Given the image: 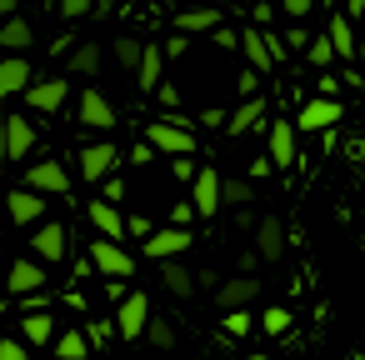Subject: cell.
<instances>
[{
	"label": "cell",
	"mask_w": 365,
	"mask_h": 360,
	"mask_svg": "<svg viewBox=\"0 0 365 360\" xmlns=\"http://www.w3.org/2000/svg\"><path fill=\"white\" fill-rule=\"evenodd\" d=\"M145 145L150 150H165V155H195V135L185 125H175V120H155L145 130Z\"/></svg>",
	"instance_id": "obj_1"
},
{
	"label": "cell",
	"mask_w": 365,
	"mask_h": 360,
	"mask_svg": "<svg viewBox=\"0 0 365 360\" xmlns=\"http://www.w3.org/2000/svg\"><path fill=\"white\" fill-rule=\"evenodd\" d=\"M91 265H96L101 275H110V280H130V275H135V260L120 250V240H106V235L91 245Z\"/></svg>",
	"instance_id": "obj_2"
},
{
	"label": "cell",
	"mask_w": 365,
	"mask_h": 360,
	"mask_svg": "<svg viewBox=\"0 0 365 360\" xmlns=\"http://www.w3.org/2000/svg\"><path fill=\"white\" fill-rule=\"evenodd\" d=\"M36 145V125L26 115H6V125H0V155L6 160H26Z\"/></svg>",
	"instance_id": "obj_3"
},
{
	"label": "cell",
	"mask_w": 365,
	"mask_h": 360,
	"mask_svg": "<svg viewBox=\"0 0 365 360\" xmlns=\"http://www.w3.org/2000/svg\"><path fill=\"white\" fill-rule=\"evenodd\" d=\"M26 190H36V195H71V170L61 160H41V165H31Z\"/></svg>",
	"instance_id": "obj_4"
},
{
	"label": "cell",
	"mask_w": 365,
	"mask_h": 360,
	"mask_svg": "<svg viewBox=\"0 0 365 360\" xmlns=\"http://www.w3.org/2000/svg\"><path fill=\"white\" fill-rule=\"evenodd\" d=\"M145 320H150V295H145V290H130V295L120 300V315H115V330H120V340H140Z\"/></svg>",
	"instance_id": "obj_5"
},
{
	"label": "cell",
	"mask_w": 365,
	"mask_h": 360,
	"mask_svg": "<svg viewBox=\"0 0 365 360\" xmlns=\"http://www.w3.org/2000/svg\"><path fill=\"white\" fill-rule=\"evenodd\" d=\"M190 210H200V215L220 210V170L215 165H205V170L190 175Z\"/></svg>",
	"instance_id": "obj_6"
},
{
	"label": "cell",
	"mask_w": 365,
	"mask_h": 360,
	"mask_svg": "<svg viewBox=\"0 0 365 360\" xmlns=\"http://www.w3.org/2000/svg\"><path fill=\"white\" fill-rule=\"evenodd\" d=\"M31 250H36V260H41V265H61V260H66V225H61V220L36 225Z\"/></svg>",
	"instance_id": "obj_7"
},
{
	"label": "cell",
	"mask_w": 365,
	"mask_h": 360,
	"mask_svg": "<svg viewBox=\"0 0 365 360\" xmlns=\"http://www.w3.org/2000/svg\"><path fill=\"white\" fill-rule=\"evenodd\" d=\"M340 101H330V96H320V101H310L300 115H295V130H335L340 125Z\"/></svg>",
	"instance_id": "obj_8"
},
{
	"label": "cell",
	"mask_w": 365,
	"mask_h": 360,
	"mask_svg": "<svg viewBox=\"0 0 365 360\" xmlns=\"http://www.w3.org/2000/svg\"><path fill=\"white\" fill-rule=\"evenodd\" d=\"M180 250H190V230L185 225H170V230H150L145 235V255L150 260H175Z\"/></svg>",
	"instance_id": "obj_9"
},
{
	"label": "cell",
	"mask_w": 365,
	"mask_h": 360,
	"mask_svg": "<svg viewBox=\"0 0 365 360\" xmlns=\"http://www.w3.org/2000/svg\"><path fill=\"white\" fill-rule=\"evenodd\" d=\"M255 260H265V265L285 260V225H280L275 215H265V220L255 225Z\"/></svg>",
	"instance_id": "obj_10"
},
{
	"label": "cell",
	"mask_w": 365,
	"mask_h": 360,
	"mask_svg": "<svg viewBox=\"0 0 365 360\" xmlns=\"http://www.w3.org/2000/svg\"><path fill=\"white\" fill-rule=\"evenodd\" d=\"M250 300H260V280H250V275L215 285V305H220V310H245Z\"/></svg>",
	"instance_id": "obj_11"
},
{
	"label": "cell",
	"mask_w": 365,
	"mask_h": 360,
	"mask_svg": "<svg viewBox=\"0 0 365 360\" xmlns=\"http://www.w3.org/2000/svg\"><path fill=\"white\" fill-rule=\"evenodd\" d=\"M115 160H120V150H115L110 140H96V145L81 150V175H86V180H106Z\"/></svg>",
	"instance_id": "obj_12"
},
{
	"label": "cell",
	"mask_w": 365,
	"mask_h": 360,
	"mask_svg": "<svg viewBox=\"0 0 365 360\" xmlns=\"http://www.w3.org/2000/svg\"><path fill=\"white\" fill-rule=\"evenodd\" d=\"M46 285V265L41 260H16L11 270H6V290L11 295H36Z\"/></svg>",
	"instance_id": "obj_13"
},
{
	"label": "cell",
	"mask_w": 365,
	"mask_h": 360,
	"mask_svg": "<svg viewBox=\"0 0 365 360\" xmlns=\"http://www.w3.org/2000/svg\"><path fill=\"white\" fill-rule=\"evenodd\" d=\"M6 210H11L16 225H41V215H46V195H36V190H11V195H6Z\"/></svg>",
	"instance_id": "obj_14"
},
{
	"label": "cell",
	"mask_w": 365,
	"mask_h": 360,
	"mask_svg": "<svg viewBox=\"0 0 365 360\" xmlns=\"http://www.w3.org/2000/svg\"><path fill=\"white\" fill-rule=\"evenodd\" d=\"M66 96H71V86H66V81H41V86L31 81V86H26L31 110H46V115H51V110H61V106H66Z\"/></svg>",
	"instance_id": "obj_15"
},
{
	"label": "cell",
	"mask_w": 365,
	"mask_h": 360,
	"mask_svg": "<svg viewBox=\"0 0 365 360\" xmlns=\"http://www.w3.org/2000/svg\"><path fill=\"white\" fill-rule=\"evenodd\" d=\"M81 125H96V130H110L115 125V110H110V101L101 96V91H81Z\"/></svg>",
	"instance_id": "obj_16"
},
{
	"label": "cell",
	"mask_w": 365,
	"mask_h": 360,
	"mask_svg": "<svg viewBox=\"0 0 365 360\" xmlns=\"http://www.w3.org/2000/svg\"><path fill=\"white\" fill-rule=\"evenodd\" d=\"M86 215H91V225H96L106 240H125V215H120L110 200H91V205H86Z\"/></svg>",
	"instance_id": "obj_17"
},
{
	"label": "cell",
	"mask_w": 365,
	"mask_h": 360,
	"mask_svg": "<svg viewBox=\"0 0 365 360\" xmlns=\"http://www.w3.org/2000/svg\"><path fill=\"white\" fill-rule=\"evenodd\" d=\"M270 165H295V125H285V120H275L270 125Z\"/></svg>",
	"instance_id": "obj_18"
},
{
	"label": "cell",
	"mask_w": 365,
	"mask_h": 360,
	"mask_svg": "<svg viewBox=\"0 0 365 360\" xmlns=\"http://www.w3.org/2000/svg\"><path fill=\"white\" fill-rule=\"evenodd\" d=\"M160 285H165L170 295H180V300H190V295H195V275H190L180 260H160Z\"/></svg>",
	"instance_id": "obj_19"
},
{
	"label": "cell",
	"mask_w": 365,
	"mask_h": 360,
	"mask_svg": "<svg viewBox=\"0 0 365 360\" xmlns=\"http://www.w3.org/2000/svg\"><path fill=\"white\" fill-rule=\"evenodd\" d=\"M26 86H31V66L21 56H6V61H0V96H16Z\"/></svg>",
	"instance_id": "obj_20"
},
{
	"label": "cell",
	"mask_w": 365,
	"mask_h": 360,
	"mask_svg": "<svg viewBox=\"0 0 365 360\" xmlns=\"http://www.w3.org/2000/svg\"><path fill=\"white\" fill-rule=\"evenodd\" d=\"M21 340H26V345H46V340H56V320L41 315V310H31V315L21 320Z\"/></svg>",
	"instance_id": "obj_21"
},
{
	"label": "cell",
	"mask_w": 365,
	"mask_h": 360,
	"mask_svg": "<svg viewBox=\"0 0 365 360\" xmlns=\"http://www.w3.org/2000/svg\"><path fill=\"white\" fill-rule=\"evenodd\" d=\"M330 51H335L340 61H355V31H350V21H345V16H335V21H330Z\"/></svg>",
	"instance_id": "obj_22"
},
{
	"label": "cell",
	"mask_w": 365,
	"mask_h": 360,
	"mask_svg": "<svg viewBox=\"0 0 365 360\" xmlns=\"http://www.w3.org/2000/svg\"><path fill=\"white\" fill-rule=\"evenodd\" d=\"M0 46H6V51H26L31 46V26L21 16H6V21H0Z\"/></svg>",
	"instance_id": "obj_23"
},
{
	"label": "cell",
	"mask_w": 365,
	"mask_h": 360,
	"mask_svg": "<svg viewBox=\"0 0 365 360\" xmlns=\"http://www.w3.org/2000/svg\"><path fill=\"white\" fill-rule=\"evenodd\" d=\"M240 46H245V56H250V71H270V41H265L260 31H245Z\"/></svg>",
	"instance_id": "obj_24"
},
{
	"label": "cell",
	"mask_w": 365,
	"mask_h": 360,
	"mask_svg": "<svg viewBox=\"0 0 365 360\" xmlns=\"http://www.w3.org/2000/svg\"><path fill=\"white\" fill-rule=\"evenodd\" d=\"M56 355H61V360H86V355H91L86 330H66V335H56Z\"/></svg>",
	"instance_id": "obj_25"
},
{
	"label": "cell",
	"mask_w": 365,
	"mask_h": 360,
	"mask_svg": "<svg viewBox=\"0 0 365 360\" xmlns=\"http://www.w3.org/2000/svg\"><path fill=\"white\" fill-rule=\"evenodd\" d=\"M135 66H140V91H155L160 86V51L155 46H140V61Z\"/></svg>",
	"instance_id": "obj_26"
},
{
	"label": "cell",
	"mask_w": 365,
	"mask_h": 360,
	"mask_svg": "<svg viewBox=\"0 0 365 360\" xmlns=\"http://www.w3.org/2000/svg\"><path fill=\"white\" fill-rule=\"evenodd\" d=\"M140 340H150L155 350H170V345H175V330H170V320H155V315H150L145 330H140Z\"/></svg>",
	"instance_id": "obj_27"
},
{
	"label": "cell",
	"mask_w": 365,
	"mask_h": 360,
	"mask_svg": "<svg viewBox=\"0 0 365 360\" xmlns=\"http://www.w3.org/2000/svg\"><path fill=\"white\" fill-rule=\"evenodd\" d=\"M260 110H265L260 101H245V106H240V110H235V115L225 120V130H230V135H240V130H250V125L260 120Z\"/></svg>",
	"instance_id": "obj_28"
},
{
	"label": "cell",
	"mask_w": 365,
	"mask_h": 360,
	"mask_svg": "<svg viewBox=\"0 0 365 360\" xmlns=\"http://www.w3.org/2000/svg\"><path fill=\"white\" fill-rule=\"evenodd\" d=\"M220 325H225V335L245 340V335L255 330V315H250V305H245V310H225V320H220Z\"/></svg>",
	"instance_id": "obj_29"
},
{
	"label": "cell",
	"mask_w": 365,
	"mask_h": 360,
	"mask_svg": "<svg viewBox=\"0 0 365 360\" xmlns=\"http://www.w3.org/2000/svg\"><path fill=\"white\" fill-rule=\"evenodd\" d=\"M71 71H86V76H96V71H101V46H81V51L71 56Z\"/></svg>",
	"instance_id": "obj_30"
},
{
	"label": "cell",
	"mask_w": 365,
	"mask_h": 360,
	"mask_svg": "<svg viewBox=\"0 0 365 360\" xmlns=\"http://www.w3.org/2000/svg\"><path fill=\"white\" fill-rule=\"evenodd\" d=\"M240 200H250V185H245V180H225V175H220V205H240Z\"/></svg>",
	"instance_id": "obj_31"
},
{
	"label": "cell",
	"mask_w": 365,
	"mask_h": 360,
	"mask_svg": "<svg viewBox=\"0 0 365 360\" xmlns=\"http://www.w3.org/2000/svg\"><path fill=\"white\" fill-rule=\"evenodd\" d=\"M175 26H180V31H210V26H215V11H185Z\"/></svg>",
	"instance_id": "obj_32"
},
{
	"label": "cell",
	"mask_w": 365,
	"mask_h": 360,
	"mask_svg": "<svg viewBox=\"0 0 365 360\" xmlns=\"http://www.w3.org/2000/svg\"><path fill=\"white\" fill-rule=\"evenodd\" d=\"M260 325H265L270 335H285L295 320H290V310H280V305H275V310H265V320H260Z\"/></svg>",
	"instance_id": "obj_33"
},
{
	"label": "cell",
	"mask_w": 365,
	"mask_h": 360,
	"mask_svg": "<svg viewBox=\"0 0 365 360\" xmlns=\"http://www.w3.org/2000/svg\"><path fill=\"white\" fill-rule=\"evenodd\" d=\"M0 360H31V345H26V340H11V335H6V340H0Z\"/></svg>",
	"instance_id": "obj_34"
},
{
	"label": "cell",
	"mask_w": 365,
	"mask_h": 360,
	"mask_svg": "<svg viewBox=\"0 0 365 360\" xmlns=\"http://www.w3.org/2000/svg\"><path fill=\"white\" fill-rule=\"evenodd\" d=\"M335 61V51H330V41L320 36V41H310V66H330Z\"/></svg>",
	"instance_id": "obj_35"
},
{
	"label": "cell",
	"mask_w": 365,
	"mask_h": 360,
	"mask_svg": "<svg viewBox=\"0 0 365 360\" xmlns=\"http://www.w3.org/2000/svg\"><path fill=\"white\" fill-rule=\"evenodd\" d=\"M115 56H120V66L130 71V66L140 61V46H135V41H120V46H115Z\"/></svg>",
	"instance_id": "obj_36"
},
{
	"label": "cell",
	"mask_w": 365,
	"mask_h": 360,
	"mask_svg": "<svg viewBox=\"0 0 365 360\" xmlns=\"http://www.w3.org/2000/svg\"><path fill=\"white\" fill-rule=\"evenodd\" d=\"M280 6H285V16H290V21H305L315 0H280Z\"/></svg>",
	"instance_id": "obj_37"
},
{
	"label": "cell",
	"mask_w": 365,
	"mask_h": 360,
	"mask_svg": "<svg viewBox=\"0 0 365 360\" xmlns=\"http://www.w3.org/2000/svg\"><path fill=\"white\" fill-rule=\"evenodd\" d=\"M91 11V0H61V16L66 21H76V16H86Z\"/></svg>",
	"instance_id": "obj_38"
},
{
	"label": "cell",
	"mask_w": 365,
	"mask_h": 360,
	"mask_svg": "<svg viewBox=\"0 0 365 360\" xmlns=\"http://www.w3.org/2000/svg\"><path fill=\"white\" fill-rule=\"evenodd\" d=\"M120 195H125V185H120V180H106V200H110V205H115V200H120Z\"/></svg>",
	"instance_id": "obj_39"
},
{
	"label": "cell",
	"mask_w": 365,
	"mask_h": 360,
	"mask_svg": "<svg viewBox=\"0 0 365 360\" xmlns=\"http://www.w3.org/2000/svg\"><path fill=\"white\" fill-rule=\"evenodd\" d=\"M11 11H16V0H0V21H6Z\"/></svg>",
	"instance_id": "obj_40"
},
{
	"label": "cell",
	"mask_w": 365,
	"mask_h": 360,
	"mask_svg": "<svg viewBox=\"0 0 365 360\" xmlns=\"http://www.w3.org/2000/svg\"><path fill=\"white\" fill-rule=\"evenodd\" d=\"M345 360H365V355H360V350H350V355H345Z\"/></svg>",
	"instance_id": "obj_41"
},
{
	"label": "cell",
	"mask_w": 365,
	"mask_h": 360,
	"mask_svg": "<svg viewBox=\"0 0 365 360\" xmlns=\"http://www.w3.org/2000/svg\"><path fill=\"white\" fill-rule=\"evenodd\" d=\"M0 265H6V255H0Z\"/></svg>",
	"instance_id": "obj_42"
},
{
	"label": "cell",
	"mask_w": 365,
	"mask_h": 360,
	"mask_svg": "<svg viewBox=\"0 0 365 360\" xmlns=\"http://www.w3.org/2000/svg\"><path fill=\"white\" fill-rule=\"evenodd\" d=\"M0 225H6V220H0Z\"/></svg>",
	"instance_id": "obj_43"
}]
</instances>
